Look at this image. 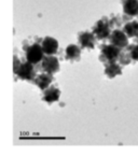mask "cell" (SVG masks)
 Here are the masks:
<instances>
[{"label": "cell", "instance_id": "6da1fadb", "mask_svg": "<svg viewBox=\"0 0 138 157\" xmlns=\"http://www.w3.org/2000/svg\"><path fill=\"white\" fill-rule=\"evenodd\" d=\"M13 71H14V74L18 75V78H20L21 80L33 82V83H34V81H35L36 76H37L36 66L34 65V63H31L30 61H28L27 59H25L24 61H21L20 59L16 57V55L14 56Z\"/></svg>", "mask_w": 138, "mask_h": 157}, {"label": "cell", "instance_id": "7a4b0ae2", "mask_svg": "<svg viewBox=\"0 0 138 157\" xmlns=\"http://www.w3.org/2000/svg\"><path fill=\"white\" fill-rule=\"evenodd\" d=\"M42 39L41 38H36V41L31 44H28L27 41L23 42V50L25 52V59L30 61L35 66L41 63L42 59L44 57V52L41 45Z\"/></svg>", "mask_w": 138, "mask_h": 157}, {"label": "cell", "instance_id": "3957f363", "mask_svg": "<svg viewBox=\"0 0 138 157\" xmlns=\"http://www.w3.org/2000/svg\"><path fill=\"white\" fill-rule=\"evenodd\" d=\"M122 48L113 45V44H101V55H99V60L106 65L109 63L119 61V58L122 53Z\"/></svg>", "mask_w": 138, "mask_h": 157}, {"label": "cell", "instance_id": "277c9868", "mask_svg": "<svg viewBox=\"0 0 138 157\" xmlns=\"http://www.w3.org/2000/svg\"><path fill=\"white\" fill-rule=\"evenodd\" d=\"M92 33L95 35L97 40H106L109 39L110 35L112 33V25L110 22V18L107 16H104L101 20L96 22V24L93 26Z\"/></svg>", "mask_w": 138, "mask_h": 157}, {"label": "cell", "instance_id": "5b68a950", "mask_svg": "<svg viewBox=\"0 0 138 157\" xmlns=\"http://www.w3.org/2000/svg\"><path fill=\"white\" fill-rule=\"evenodd\" d=\"M41 70L54 75L59 71V60L55 55H44L41 61Z\"/></svg>", "mask_w": 138, "mask_h": 157}, {"label": "cell", "instance_id": "8992f818", "mask_svg": "<svg viewBox=\"0 0 138 157\" xmlns=\"http://www.w3.org/2000/svg\"><path fill=\"white\" fill-rule=\"evenodd\" d=\"M109 42L113 45L124 50L128 45V37L126 33L123 31V29H113L109 37Z\"/></svg>", "mask_w": 138, "mask_h": 157}, {"label": "cell", "instance_id": "52a82bcc", "mask_svg": "<svg viewBox=\"0 0 138 157\" xmlns=\"http://www.w3.org/2000/svg\"><path fill=\"white\" fill-rule=\"evenodd\" d=\"M96 40L97 38L93 33H89V31H82L78 35V42H79L81 48H89V50H93L96 45Z\"/></svg>", "mask_w": 138, "mask_h": 157}, {"label": "cell", "instance_id": "ba28073f", "mask_svg": "<svg viewBox=\"0 0 138 157\" xmlns=\"http://www.w3.org/2000/svg\"><path fill=\"white\" fill-rule=\"evenodd\" d=\"M124 17L132 20L138 16V0H121Z\"/></svg>", "mask_w": 138, "mask_h": 157}, {"label": "cell", "instance_id": "9c48e42d", "mask_svg": "<svg viewBox=\"0 0 138 157\" xmlns=\"http://www.w3.org/2000/svg\"><path fill=\"white\" fill-rule=\"evenodd\" d=\"M42 48H43V52L45 55H55L58 52L59 44L58 41L56 39H54L53 37H45L42 39L41 42Z\"/></svg>", "mask_w": 138, "mask_h": 157}, {"label": "cell", "instance_id": "30bf717a", "mask_svg": "<svg viewBox=\"0 0 138 157\" xmlns=\"http://www.w3.org/2000/svg\"><path fill=\"white\" fill-rule=\"evenodd\" d=\"M59 98H61V90L55 85H50L46 90H43V94H42V100L49 105L58 101Z\"/></svg>", "mask_w": 138, "mask_h": 157}, {"label": "cell", "instance_id": "8fae6325", "mask_svg": "<svg viewBox=\"0 0 138 157\" xmlns=\"http://www.w3.org/2000/svg\"><path fill=\"white\" fill-rule=\"evenodd\" d=\"M53 81H54V76H53V74L46 73V72H42V73H40V74H37L35 81H34V84H36V85L43 92V90H46L49 86L52 85Z\"/></svg>", "mask_w": 138, "mask_h": 157}, {"label": "cell", "instance_id": "7c38bea8", "mask_svg": "<svg viewBox=\"0 0 138 157\" xmlns=\"http://www.w3.org/2000/svg\"><path fill=\"white\" fill-rule=\"evenodd\" d=\"M81 57V48L77 44H69L65 50V59L69 61L80 60Z\"/></svg>", "mask_w": 138, "mask_h": 157}, {"label": "cell", "instance_id": "4fadbf2b", "mask_svg": "<svg viewBox=\"0 0 138 157\" xmlns=\"http://www.w3.org/2000/svg\"><path fill=\"white\" fill-rule=\"evenodd\" d=\"M105 74L109 78H113L116 75L122 74V65L119 63V61H114V63H109L105 65Z\"/></svg>", "mask_w": 138, "mask_h": 157}, {"label": "cell", "instance_id": "5bb4252c", "mask_svg": "<svg viewBox=\"0 0 138 157\" xmlns=\"http://www.w3.org/2000/svg\"><path fill=\"white\" fill-rule=\"evenodd\" d=\"M123 31L128 38H136L138 42V21H129L123 26Z\"/></svg>", "mask_w": 138, "mask_h": 157}, {"label": "cell", "instance_id": "9a60e30c", "mask_svg": "<svg viewBox=\"0 0 138 157\" xmlns=\"http://www.w3.org/2000/svg\"><path fill=\"white\" fill-rule=\"evenodd\" d=\"M123 52L125 53L127 58L131 61L138 63V43L129 44V45H127L126 48L123 50Z\"/></svg>", "mask_w": 138, "mask_h": 157}]
</instances>
